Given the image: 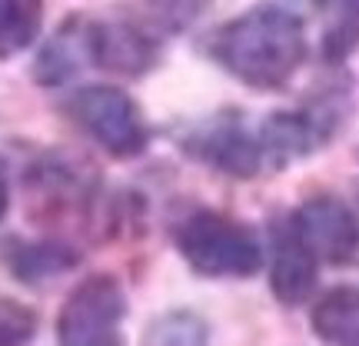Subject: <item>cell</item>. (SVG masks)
Wrapping results in <instances>:
<instances>
[{
    "label": "cell",
    "instance_id": "1",
    "mask_svg": "<svg viewBox=\"0 0 359 346\" xmlns=\"http://www.w3.org/2000/svg\"><path fill=\"white\" fill-rule=\"evenodd\" d=\"M213 57L246 87L276 90L290 84L306 57L303 20L283 7L246 11L217 34Z\"/></svg>",
    "mask_w": 359,
    "mask_h": 346
},
{
    "label": "cell",
    "instance_id": "2",
    "mask_svg": "<svg viewBox=\"0 0 359 346\" xmlns=\"http://www.w3.org/2000/svg\"><path fill=\"white\" fill-rule=\"evenodd\" d=\"M173 240L183 260L200 277H213V280L253 277L263 263L257 233L240 220L213 213V210H200V213L180 220Z\"/></svg>",
    "mask_w": 359,
    "mask_h": 346
},
{
    "label": "cell",
    "instance_id": "3",
    "mask_svg": "<svg viewBox=\"0 0 359 346\" xmlns=\"http://www.w3.org/2000/svg\"><path fill=\"white\" fill-rule=\"evenodd\" d=\"M123 317L127 296L114 277H90L67 296L57 317V343L60 346H123Z\"/></svg>",
    "mask_w": 359,
    "mask_h": 346
},
{
    "label": "cell",
    "instance_id": "4",
    "mask_svg": "<svg viewBox=\"0 0 359 346\" xmlns=\"http://www.w3.org/2000/svg\"><path fill=\"white\" fill-rule=\"evenodd\" d=\"M70 117L114 157H137L147 147V127L123 90L116 87H83L67 103Z\"/></svg>",
    "mask_w": 359,
    "mask_h": 346
},
{
    "label": "cell",
    "instance_id": "5",
    "mask_svg": "<svg viewBox=\"0 0 359 346\" xmlns=\"http://www.w3.org/2000/svg\"><path fill=\"white\" fill-rule=\"evenodd\" d=\"M290 227L306 244V250L323 263L343 267L359 250V223L346 204L333 197H316L290 217Z\"/></svg>",
    "mask_w": 359,
    "mask_h": 346
},
{
    "label": "cell",
    "instance_id": "6",
    "mask_svg": "<svg viewBox=\"0 0 359 346\" xmlns=\"http://www.w3.org/2000/svg\"><path fill=\"white\" fill-rule=\"evenodd\" d=\"M316 263L320 260L306 250V244L296 237L290 220L273 230V273H269V286L273 296L283 307H299L306 303L313 286H316Z\"/></svg>",
    "mask_w": 359,
    "mask_h": 346
},
{
    "label": "cell",
    "instance_id": "7",
    "mask_svg": "<svg viewBox=\"0 0 359 346\" xmlns=\"http://www.w3.org/2000/svg\"><path fill=\"white\" fill-rule=\"evenodd\" d=\"M87 51L90 60L103 70L137 77L154 64V47L133 24L107 20V24H87Z\"/></svg>",
    "mask_w": 359,
    "mask_h": 346
},
{
    "label": "cell",
    "instance_id": "8",
    "mask_svg": "<svg viewBox=\"0 0 359 346\" xmlns=\"http://www.w3.org/2000/svg\"><path fill=\"white\" fill-rule=\"evenodd\" d=\"M313 333L326 346H359V290H330L313 307Z\"/></svg>",
    "mask_w": 359,
    "mask_h": 346
},
{
    "label": "cell",
    "instance_id": "9",
    "mask_svg": "<svg viewBox=\"0 0 359 346\" xmlns=\"http://www.w3.org/2000/svg\"><path fill=\"white\" fill-rule=\"evenodd\" d=\"M43 0H0V60L27 51L40 30Z\"/></svg>",
    "mask_w": 359,
    "mask_h": 346
},
{
    "label": "cell",
    "instance_id": "10",
    "mask_svg": "<svg viewBox=\"0 0 359 346\" xmlns=\"http://www.w3.org/2000/svg\"><path fill=\"white\" fill-rule=\"evenodd\" d=\"M77 263L74 250L67 246H57V244H37V246H27L13 257V270L24 277L27 283L40 280V277H53L60 270H70Z\"/></svg>",
    "mask_w": 359,
    "mask_h": 346
},
{
    "label": "cell",
    "instance_id": "11",
    "mask_svg": "<svg viewBox=\"0 0 359 346\" xmlns=\"http://www.w3.org/2000/svg\"><path fill=\"white\" fill-rule=\"evenodd\" d=\"M323 7L336 17V27L326 34L330 57H343L359 37V0H323Z\"/></svg>",
    "mask_w": 359,
    "mask_h": 346
},
{
    "label": "cell",
    "instance_id": "12",
    "mask_svg": "<svg viewBox=\"0 0 359 346\" xmlns=\"http://www.w3.org/2000/svg\"><path fill=\"white\" fill-rule=\"evenodd\" d=\"M37 336V317L17 300L0 296V346H30Z\"/></svg>",
    "mask_w": 359,
    "mask_h": 346
},
{
    "label": "cell",
    "instance_id": "13",
    "mask_svg": "<svg viewBox=\"0 0 359 346\" xmlns=\"http://www.w3.org/2000/svg\"><path fill=\"white\" fill-rule=\"evenodd\" d=\"M4 213H7V183L0 177V220H4Z\"/></svg>",
    "mask_w": 359,
    "mask_h": 346
}]
</instances>
